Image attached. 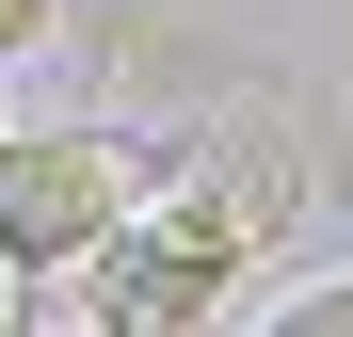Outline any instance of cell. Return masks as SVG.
I'll use <instances>...</instances> for the list:
<instances>
[{
  "label": "cell",
  "mask_w": 353,
  "mask_h": 337,
  "mask_svg": "<svg viewBox=\"0 0 353 337\" xmlns=\"http://www.w3.org/2000/svg\"><path fill=\"white\" fill-rule=\"evenodd\" d=\"M273 225H289V145H225L176 209H112V241H97V321H112V337L209 321V305L257 273Z\"/></svg>",
  "instance_id": "6da1fadb"
},
{
  "label": "cell",
  "mask_w": 353,
  "mask_h": 337,
  "mask_svg": "<svg viewBox=\"0 0 353 337\" xmlns=\"http://www.w3.org/2000/svg\"><path fill=\"white\" fill-rule=\"evenodd\" d=\"M112 209H129V145H97V129H0V257L17 273L97 257Z\"/></svg>",
  "instance_id": "7a4b0ae2"
},
{
  "label": "cell",
  "mask_w": 353,
  "mask_h": 337,
  "mask_svg": "<svg viewBox=\"0 0 353 337\" xmlns=\"http://www.w3.org/2000/svg\"><path fill=\"white\" fill-rule=\"evenodd\" d=\"M289 337H353V289H305V305H289Z\"/></svg>",
  "instance_id": "3957f363"
},
{
  "label": "cell",
  "mask_w": 353,
  "mask_h": 337,
  "mask_svg": "<svg viewBox=\"0 0 353 337\" xmlns=\"http://www.w3.org/2000/svg\"><path fill=\"white\" fill-rule=\"evenodd\" d=\"M17 48H48V0H0V65H17Z\"/></svg>",
  "instance_id": "277c9868"
},
{
  "label": "cell",
  "mask_w": 353,
  "mask_h": 337,
  "mask_svg": "<svg viewBox=\"0 0 353 337\" xmlns=\"http://www.w3.org/2000/svg\"><path fill=\"white\" fill-rule=\"evenodd\" d=\"M0 321H17V257H0Z\"/></svg>",
  "instance_id": "5b68a950"
}]
</instances>
